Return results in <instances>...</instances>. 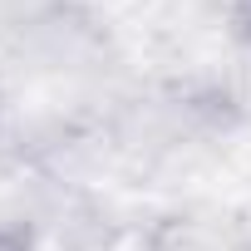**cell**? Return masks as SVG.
Wrapping results in <instances>:
<instances>
[{"instance_id": "cell-1", "label": "cell", "mask_w": 251, "mask_h": 251, "mask_svg": "<svg viewBox=\"0 0 251 251\" xmlns=\"http://www.w3.org/2000/svg\"><path fill=\"white\" fill-rule=\"evenodd\" d=\"M30 231L25 226H0V251H30Z\"/></svg>"}]
</instances>
